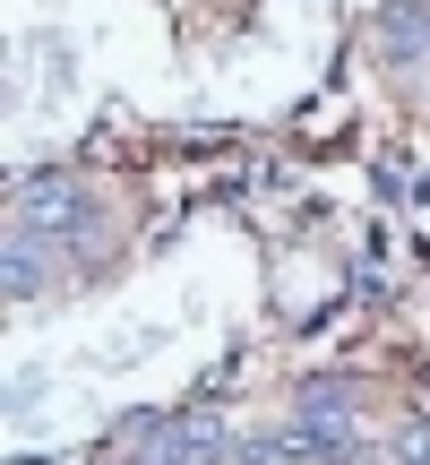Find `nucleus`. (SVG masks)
I'll list each match as a JSON object with an SVG mask.
<instances>
[{
    "mask_svg": "<svg viewBox=\"0 0 430 465\" xmlns=\"http://www.w3.org/2000/svg\"><path fill=\"white\" fill-rule=\"evenodd\" d=\"M249 465H353L345 431H276V440H249Z\"/></svg>",
    "mask_w": 430,
    "mask_h": 465,
    "instance_id": "f257e3e1",
    "label": "nucleus"
}]
</instances>
